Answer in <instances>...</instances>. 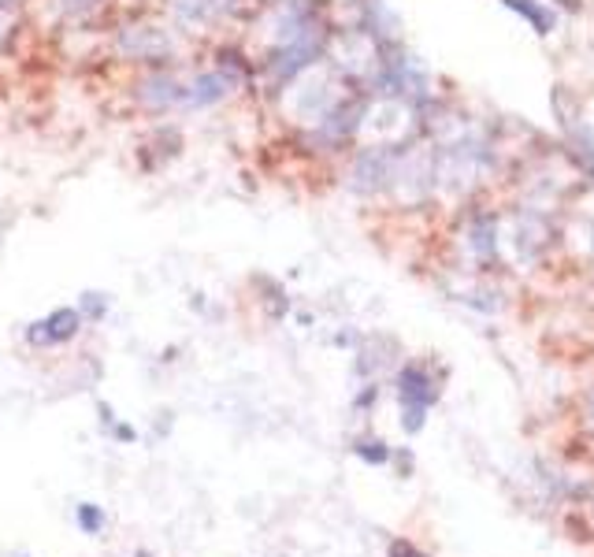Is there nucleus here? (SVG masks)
Segmentation results:
<instances>
[{
	"label": "nucleus",
	"instance_id": "f257e3e1",
	"mask_svg": "<svg viewBox=\"0 0 594 557\" xmlns=\"http://www.w3.org/2000/svg\"><path fill=\"white\" fill-rule=\"evenodd\" d=\"M398 387H401L405 413H409V427L416 431L424 424V413L431 406V397H434V387H431V379L424 376L420 368H405L401 376H398Z\"/></svg>",
	"mask_w": 594,
	"mask_h": 557
},
{
	"label": "nucleus",
	"instance_id": "f03ea898",
	"mask_svg": "<svg viewBox=\"0 0 594 557\" xmlns=\"http://www.w3.org/2000/svg\"><path fill=\"white\" fill-rule=\"evenodd\" d=\"M502 5L513 8L520 19H527L539 34H550V30H553V12H546L543 5H535V0H502Z\"/></svg>",
	"mask_w": 594,
	"mask_h": 557
},
{
	"label": "nucleus",
	"instance_id": "7ed1b4c3",
	"mask_svg": "<svg viewBox=\"0 0 594 557\" xmlns=\"http://www.w3.org/2000/svg\"><path fill=\"white\" fill-rule=\"evenodd\" d=\"M82 528H86V532H93V528H101V513H93V509L86 506V509H82Z\"/></svg>",
	"mask_w": 594,
	"mask_h": 557
},
{
	"label": "nucleus",
	"instance_id": "20e7f679",
	"mask_svg": "<svg viewBox=\"0 0 594 557\" xmlns=\"http://www.w3.org/2000/svg\"><path fill=\"white\" fill-rule=\"evenodd\" d=\"M394 557H424V553H416L409 543H394V550H390Z\"/></svg>",
	"mask_w": 594,
	"mask_h": 557
}]
</instances>
